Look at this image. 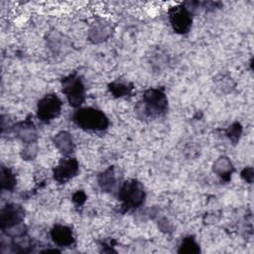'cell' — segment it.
Masks as SVG:
<instances>
[{
  "instance_id": "obj_10",
  "label": "cell",
  "mask_w": 254,
  "mask_h": 254,
  "mask_svg": "<svg viewBox=\"0 0 254 254\" xmlns=\"http://www.w3.org/2000/svg\"><path fill=\"white\" fill-rule=\"evenodd\" d=\"M111 26L104 19L95 20L88 31V39L92 43H101L106 41L111 35Z\"/></svg>"
},
{
  "instance_id": "obj_13",
  "label": "cell",
  "mask_w": 254,
  "mask_h": 254,
  "mask_svg": "<svg viewBox=\"0 0 254 254\" xmlns=\"http://www.w3.org/2000/svg\"><path fill=\"white\" fill-rule=\"evenodd\" d=\"M53 142L58 150L64 155H69L74 150V142L70 133L66 131H61L54 136Z\"/></svg>"
},
{
  "instance_id": "obj_19",
  "label": "cell",
  "mask_w": 254,
  "mask_h": 254,
  "mask_svg": "<svg viewBox=\"0 0 254 254\" xmlns=\"http://www.w3.org/2000/svg\"><path fill=\"white\" fill-rule=\"evenodd\" d=\"M37 151H38V147H37L36 142L28 143V144H26L25 148L23 149L22 157L25 160H32V159H34L36 157Z\"/></svg>"
},
{
  "instance_id": "obj_14",
  "label": "cell",
  "mask_w": 254,
  "mask_h": 254,
  "mask_svg": "<svg viewBox=\"0 0 254 254\" xmlns=\"http://www.w3.org/2000/svg\"><path fill=\"white\" fill-rule=\"evenodd\" d=\"M133 89H134V85L131 82L123 79H116L108 84L109 92L114 97H118V98L130 96L133 92Z\"/></svg>"
},
{
  "instance_id": "obj_21",
  "label": "cell",
  "mask_w": 254,
  "mask_h": 254,
  "mask_svg": "<svg viewBox=\"0 0 254 254\" xmlns=\"http://www.w3.org/2000/svg\"><path fill=\"white\" fill-rule=\"evenodd\" d=\"M241 178L248 184H252L253 182V168L252 167H247L244 168L240 174Z\"/></svg>"
},
{
  "instance_id": "obj_1",
  "label": "cell",
  "mask_w": 254,
  "mask_h": 254,
  "mask_svg": "<svg viewBox=\"0 0 254 254\" xmlns=\"http://www.w3.org/2000/svg\"><path fill=\"white\" fill-rule=\"evenodd\" d=\"M168 111V97L164 88L152 87L144 91L141 101L136 106L137 115L141 119H156Z\"/></svg>"
},
{
  "instance_id": "obj_15",
  "label": "cell",
  "mask_w": 254,
  "mask_h": 254,
  "mask_svg": "<svg viewBox=\"0 0 254 254\" xmlns=\"http://www.w3.org/2000/svg\"><path fill=\"white\" fill-rule=\"evenodd\" d=\"M234 169L231 161L227 157H219L213 163V172L224 182H229Z\"/></svg>"
},
{
  "instance_id": "obj_3",
  "label": "cell",
  "mask_w": 254,
  "mask_h": 254,
  "mask_svg": "<svg viewBox=\"0 0 254 254\" xmlns=\"http://www.w3.org/2000/svg\"><path fill=\"white\" fill-rule=\"evenodd\" d=\"M146 193L144 186L135 179L125 181L118 190V198L122 202L124 210L135 209L143 204Z\"/></svg>"
},
{
  "instance_id": "obj_2",
  "label": "cell",
  "mask_w": 254,
  "mask_h": 254,
  "mask_svg": "<svg viewBox=\"0 0 254 254\" xmlns=\"http://www.w3.org/2000/svg\"><path fill=\"white\" fill-rule=\"evenodd\" d=\"M80 129L89 132H103L109 126V120L103 111L94 107H80L71 117Z\"/></svg>"
},
{
  "instance_id": "obj_16",
  "label": "cell",
  "mask_w": 254,
  "mask_h": 254,
  "mask_svg": "<svg viewBox=\"0 0 254 254\" xmlns=\"http://www.w3.org/2000/svg\"><path fill=\"white\" fill-rule=\"evenodd\" d=\"M0 185L1 190L12 191L16 187V177L11 169L2 166L0 171Z\"/></svg>"
},
{
  "instance_id": "obj_18",
  "label": "cell",
  "mask_w": 254,
  "mask_h": 254,
  "mask_svg": "<svg viewBox=\"0 0 254 254\" xmlns=\"http://www.w3.org/2000/svg\"><path fill=\"white\" fill-rule=\"evenodd\" d=\"M241 133H242V126L239 122H234L233 124L228 126L227 129L225 130L226 136L234 145L237 144V142L239 141Z\"/></svg>"
},
{
  "instance_id": "obj_17",
  "label": "cell",
  "mask_w": 254,
  "mask_h": 254,
  "mask_svg": "<svg viewBox=\"0 0 254 254\" xmlns=\"http://www.w3.org/2000/svg\"><path fill=\"white\" fill-rule=\"evenodd\" d=\"M178 252L187 254H197L200 252V248L194 237L189 235L183 239Z\"/></svg>"
},
{
  "instance_id": "obj_7",
  "label": "cell",
  "mask_w": 254,
  "mask_h": 254,
  "mask_svg": "<svg viewBox=\"0 0 254 254\" xmlns=\"http://www.w3.org/2000/svg\"><path fill=\"white\" fill-rule=\"evenodd\" d=\"M24 218L25 210L20 204L8 203L0 210V227L6 231L21 224Z\"/></svg>"
},
{
  "instance_id": "obj_8",
  "label": "cell",
  "mask_w": 254,
  "mask_h": 254,
  "mask_svg": "<svg viewBox=\"0 0 254 254\" xmlns=\"http://www.w3.org/2000/svg\"><path fill=\"white\" fill-rule=\"evenodd\" d=\"M79 171L78 162L75 158L66 157L62 159L53 170L54 179L60 184H64L75 177Z\"/></svg>"
},
{
  "instance_id": "obj_6",
  "label": "cell",
  "mask_w": 254,
  "mask_h": 254,
  "mask_svg": "<svg viewBox=\"0 0 254 254\" xmlns=\"http://www.w3.org/2000/svg\"><path fill=\"white\" fill-rule=\"evenodd\" d=\"M168 18L173 30L181 35L188 34L192 24V12L183 3L168 10Z\"/></svg>"
},
{
  "instance_id": "obj_11",
  "label": "cell",
  "mask_w": 254,
  "mask_h": 254,
  "mask_svg": "<svg viewBox=\"0 0 254 254\" xmlns=\"http://www.w3.org/2000/svg\"><path fill=\"white\" fill-rule=\"evenodd\" d=\"M51 237L55 244L60 247H70L74 243V236L70 227L56 224L51 229Z\"/></svg>"
},
{
  "instance_id": "obj_9",
  "label": "cell",
  "mask_w": 254,
  "mask_h": 254,
  "mask_svg": "<svg viewBox=\"0 0 254 254\" xmlns=\"http://www.w3.org/2000/svg\"><path fill=\"white\" fill-rule=\"evenodd\" d=\"M12 131L16 137L21 139L26 144L37 141V130L33 121L30 118H27L24 121L15 124L12 127Z\"/></svg>"
},
{
  "instance_id": "obj_12",
  "label": "cell",
  "mask_w": 254,
  "mask_h": 254,
  "mask_svg": "<svg viewBox=\"0 0 254 254\" xmlns=\"http://www.w3.org/2000/svg\"><path fill=\"white\" fill-rule=\"evenodd\" d=\"M97 184L103 191L111 192L117 187V179L114 167H109L97 177Z\"/></svg>"
},
{
  "instance_id": "obj_4",
  "label": "cell",
  "mask_w": 254,
  "mask_h": 254,
  "mask_svg": "<svg viewBox=\"0 0 254 254\" xmlns=\"http://www.w3.org/2000/svg\"><path fill=\"white\" fill-rule=\"evenodd\" d=\"M62 90L70 106L77 108L85 99V86L77 72H72L62 79Z\"/></svg>"
},
{
  "instance_id": "obj_20",
  "label": "cell",
  "mask_w": 254,
  "mask_h": 254,
  "mask_svg": "<svg viewBox=\"0 0 254 254\" xmlns=\"http://www.w3.org/2000/svg\"><path fill=\"white\" fill-rule=\"evenodd\" d=\"M72 201L77 205L81 206L86 200V194L83 190H77L72 194Z\"/></svg>"
},
{
  "instance_id": "obj_5",
  "label": "cell",
  "mask_w": 254,
  "mask_h": 254,
  "mask_svg": "<svg viewBox=\"0 0 254 254\" xmlns=\"http://www.w3.org/2000/svg\"><path fill=\"white\" fill-rule=\"evenodd\" d=\"M62 107L61 98L56 93H48L38 102L37 117L43 123H50L61 114Z\"/></svg>"
}]
</instances>
